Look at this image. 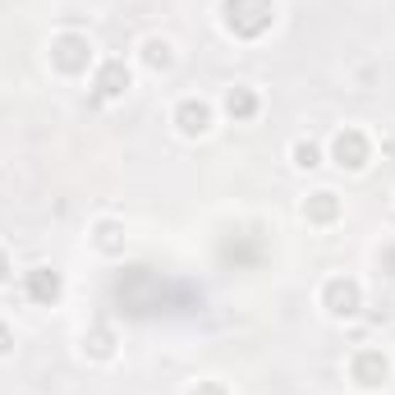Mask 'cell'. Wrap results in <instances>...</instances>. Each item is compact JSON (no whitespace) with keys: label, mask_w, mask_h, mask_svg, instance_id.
<instances>
[{"label":"cell","mask_w":395,"mask_h":395,"mask_svg":"<svg viewBox=\"0 0 395 395\" xmlns=\"http://www.w3.org/2000/svg\"><path fill=\"white\" fill-rule=\"evenodd\" d=\"M230 111H239V115H248V111H253V97H235V92H230Z\"/></svg>","instance_id":"3957f363"},{"label":"cell","mask_w":395,"mask_h":395,"mask_svg":"<svg viewBox=\"0 0 395 395\" xmlns=\"http://www.w3.org/2000/svg\"><path fill=\"white\" fill-rule=\"evenodd\" d=\"M179 120H184V124H179L184 133H207V106H194V101H189L184 111H179Z\"/></svg>","instance_id":"6da1fadb"},{"label":"cell","mask_w":395,"mask_h":395,"mask_svg":"<svg viewBox=\"0 0 395 395\" xmlns=\"http://www.w3.org/2000/svg\"><path fill=\"white\" fill-rule=\"evenodd\" d=\"M124 88H129V83H120V65H111V69H106V79H101V97H120Z\"/></svg>","instance_id":"7a4b0ae2"}]
</instances>
